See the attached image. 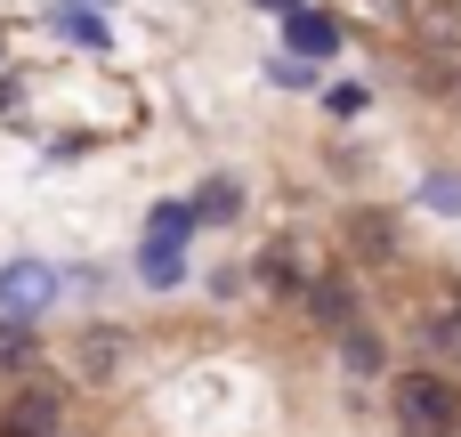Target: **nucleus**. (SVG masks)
I'll return each mask as SVG.
<instances>
[{
    "label": "nucleus",
    "instance_id": "obj_1",
    "mask_svg": "<svg viewBox=\"0 0 461 437\" xmlns=\"http://www.w3.org/2000/svg\"><path fill=\"white\" fill-rule=\"evenodd\" d=\"M397 430L405 437H454V389L438 373H405L397 381Z\"/></svg>",
    "mask_w": 461,
    "mask_h": 437
},
{
    "label": "nucleus",
    "instance_id": "obj_14",
    "mask_svg": "<svg viewBox=\"0 0 461 437\" xmlns=\"http://www.w3.org/2000/svg\"><path fill=\"white\" fill-rule=\"evenodd\" d=\"M340 357H348V365H357V373H373V365H381V349H373V341H365V332H357V324H348V332H340Z\"/></svg>",
    "mask_w": 461,
    "mask_h": 437
},
{
    "label": "nucleus",
    "instance_id": "obj_8",
    "mask_svg": "<svg viewBox=\"0 0 461 437\" xmlns=\"http://www.w3.org/2000/svg\"><path fill=\"white\" fill-rule=\"evenodd\" d=\"M194 219H203L194 203H154V219H146V243H186V235H194Z\"/></svg>",
    "mask_w": 461,
    "mask_h": 437
},
{
    "label": "nucleus",
    "instance_id": "obj_9",
    "mask_svg": "<svg viewBox=\"0 0 461 437\" xmlns=\"http://www.w3.org/2000/svg\"><path fill=\"white\" fill-rule=\"evenodd\" d=\"M413 24L438 41V49H461V8H438V0H413Z\"/></svg>",
    "mask_w": 461,
    "mask_h": 437
},
{
    "label": "nucleus",
    "instance_id": "obj_11",
    "mask_svg": "<svg viewBox=\"0 0 461 437\" xmlns=\"http://www.w3.org/2000/svg\"><path fill=\"white\" fill-rule=\"evenodd\" d=\"M421 203H429V211H454V219H461V170H429V178H421Z\"/></svg>",
    "mask_w": 461,
    "mask_h": 437
},
{
    "label": "nucleus",
    "instance_id": "obj_15",
    "mask_svg": "<svg viewBox=\"0 0 461 437\" xmlns=\"http://www.w3.org/2000/svg\"><path fill=\"white\" fill-rule=\"evenodd\" d=\"M324 105L348 122V114H365V89H357V81H340V89H324Z\"/></svg>",
    "mask_w": 461,
    "mask_h": 437
},
{
    "label": "nucleus",
    "instance_id": "obj_4",
    "mask_svg": "<svg viewBox=\"0 0 461 437\" xmlns=\"http://www.w3.org/2000/svg\"><path fill=\"white\" fill-rule=\"evenodd\" d=\"M57 430H65V414H57L49 389H32V397H16V405L0 414V437H57Z\"/></svg>",
    "mask_w": 461,
    "mask_h": 437
},
{
    "label": "nucleus",
    "instance_id": "obj_18",
    "mask_svg": "<svg viewBox=\"0 0 461 437\" xmlns=\"http://www.w3.org/2000/svg\"><path fill=\"white\" fill-rule=\"evenodd\" d=\"M81 8H105V0H81Z\"/></svg>",
    "mask_w": 461,
    "mask_h": 437
},
{
    "label": "nucleus",
    "instance_id": "obj_12",
    "mask_svg": "<svg viewBox=\"0 0 461 437\" xmlns=\"http://www.w3.org/2000/svg\"><path fill=\"white\" fill-rule=\"evenodd\" d=\"M308 308H316L324 324H340V332H348V284H308Z\"/></svg>",
    "mask_w": 461,
    "mask_h": 437
},
{
    "label": "nucleus",
    "instance_id": "obj_16",
    "mask_svg": "<svg viewBox=\"0 0 461 437\" xmlns=\"http://www.w3.org/2000/svg\"><path fill=\"white\" fill-rule=\"evenodd\" d=\"M259 8H276V16H300V0H259Z\"/></svg>",
    "mask_w": 461,
    "mask_h": 437
},
{
    "label": "nucleus",
    "instance_id": "obj_6",
    "mask_svg": "<svg viewBox=\"0 0 461 437\" xmlns=\"http://www.w3.org/2000/svg\"><path fill=\"white\" fill-rule=\"evenodd\" d=\"M49 24H57V41H73V49H89V57H97V49H113V41H105V24H97V8H81V0H65Z\"/></svg>",
    "mask_w": 461,
    "mask_h": 437
},
{
    "label": "nucleus",
    "instance_id": "obj_3",
    "mask_svg": "<svg viewBox=\"0 0 461 437\" xmlns=\"http://www.w3.org/2000/svg\"><path fill=\"white\" fill-rule=\"evenodd\" d=\"M284 49H292V57H308V65H324V57L340 49V16H324V8L284 16Z\"/></svg>",
    "mask_w": 461,
    "mask_h": 437
},
{
    "label": "nucleus",
    "instance_id": "obj_10",
    "mask_svg": "<svg viewBox=\"0 0 461 437\" xmlns=\"http://www.w3.org/2000/svg\"><path fill=\"white\" fill-rule=\"evenodd\" d=\"M357 251H365V259H389V251H397V219H389V211H381V219L365 211V219H357Z\"/></svg>",
    "mask_w": 461,
    "mask_h": 437
},
{
    "label": "nucleus",
    "instance_id": "obj_2",
    "mask_svg": "<svg viewBox=\"0 0 461 437\" xmlns=\"http://www.w3.org/2000/svg\"><path fill=\"white\" fill-rule=\"evenodd\" d=\"M49 300H57V268H49V259H8V268H0V316L32 324Z\"/></svg>",
    "mask_w": 461,
    "mask_h": 437
},
{
    "label": "nucleus",
    "instance_id": "obj_7",
    "mask_svg": "<svg viewBox=\"0 0 461 437\" xmlns=\"http://www.w3.org/2000/svg\"><path fill=\"white\" fill-rule=\"evenodd\" d=\"M138 276H146L154 292H170V284L186 276V243H146V251H138Z\"/></svg>",
    "mask_w": 461,
    "mask_h": 437
},
{
    "label": "nucleus",
    "instance_id": "obj_5",
    "mask_svg": "<svg viewBox=\"0 0 461 437\" xmlns=\"http://www.w3.org/2000/svg\"><path fill=\"white\" fill-rule=\"evenodd\" d=\"M73 357H81V373H89V381H113V373H122V357H130V332L97 324V332H81V349H73Z\"/></svg>",
    "mask_w": 461,
    "mask_h": 437
},
{
    "label": "nucleus",
    "instance_id": "obj_13",
    "mask_svg": "<svg viewBox=\"0 0 461 437\" xmlns=\"http://www.w3.org/2000/svg\"><path fill=\"white\" fill-rule=\"evenodd\" d=\"M24 357H32V332H24L16 316H0V373H8V365H24Z\"/></svg>",
    "mask_w": 461,
    "mask_h": 437
},
{
    "label": "nucleus",
    "instance_id": "obj_17",
    "mask_svg": "<svg viewBox=\"0 0 461 437\" xmlns=\"http://www.w3.org/2000/svg\"><path fill=\"white\" fill-rule=\"evenodd\" d=\"M446 332H454V341H461V308H454V316H446V324H438V341H446Z\"/></svg>",
    "mask_w": 461,
    "mask_h": 437
}]
</instances>
